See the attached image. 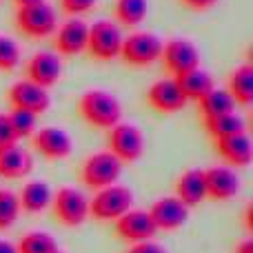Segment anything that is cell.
<instances>
[{"instance_id":"6da1fadb","label":"cell","mask_w":253,"mask_h":253,"mask_svg":"<svg viewBox=\"0 0 253 253\" xmlns=\"http://www.w3.org/2000/svg\"><path fill=\"white\" fill-rule=\"evenodd\" d=\"M78 111L89 126L105 131H109L114 125H118L120 118H123L120 100L114 93L102 91V89H91V91L83 93L78 100Z\"/></svg>"},{"instance_id":"7a4b0ae2","label":"cell","mask_w":253,"mask_h":253,"mask_svg":"<svg viewBox=\"0 0 253 253\" xmlns=\"http://www.w3.org/2000/svg\"><path fill=\"white\" fill-rule=\"evenodd\" d=\"M131 207H133V191L125 184H111L98 189V193L89 200V215L100 222H116Z\"/></svg>"},{"instance_id":"3957f363","label":"cell","mask_w":253,"mask_h":253,"mask_svg":"<svg viewBox=\"0 0 253 253\" xmlns=\"http://www.w3.org/2000/svg\"><path fill=\"white\" fill-rule=\"evenodd\" d=\"M123 47V31L111 20H96L89 25L87 34V51L91 58L100 62H109L120 56Z\"/></svg>"},{"instance_id":"277c9868","label":"cell","mask_w":253,"mask_h":253,"mask_svg":"<svg viewBox=\"0 0 253 253\" xmlns=\"http://www.w3.org/2000/svg\"><path fill=\"white\" fill-rule=\"evenodd\" d=\"M123 173V162L109 151H98L89 156L80 167V178L89 189H105L118 182Z\"/></svg>"},{"instance_id":"5b68a950","label":"cell","mask_w":253,"mask_h":253,"mask_svg":"<svg viewBox=\"0 0 253 253\" xmlns=\"http://www.w3.org/2000/svg\"><path fill=\"white\" fill-rule=\"evenodd\" d=\"M162 40L149 31H135L123 38L120 58L131 67H149L160 60L162 56Z\"/></svg>"},{"instance_id":"8992f818","label":"cell","mask_w":253,"mask_h":253,"mask_svg":"<svg viewBox=\"0 0 253 253\" xmlns=\"http://www.w3.org/2000/svg\"><path fill=\"white\" fill-rule=\"evenodd\" d=\"M16 27L27 38H47L58 29V13L49 2L16 9Z\"/></svg>"},{"instance_id":"52a82bcc","label":"cell","mask_w":253,"mask_h":253,"mask_svg":"<svg viewBox=\"0 0 253 253\" xmlns=\"http://www.w3.org/2000/svg\"><path fill=\"white\" fill-rule=\"evenodd\" d=\"M107 144H109V153H114L123 165L140 160L144 153V135L131 123H118L111 126L107 133Z\"/></svg>"},{"instance_id":"ba28073f","label":"cell","mask_w":253,"mask_h":253,"mask_svg":"<svg viewBox=\"0 0 253 253\" xmlns=\"http://www.w3.org/2000/svg\"><path fill=\"white\" fill-rule=\"evenodd\" d=\"M53 215L65 227H80L89 218V200L80 189L60 187L51 198Z\"/></svg>"},{"instance_id":"9c48e42d","label":"cell","mask_w":253,"mask_h":253,"mask_svg":"<svg viewBox=\"0 0 253 253\" xmlns=\"http://www.w3.org/2000/svg\"><path fill=\"white\" fill-rule=\"evenodd\" d=\"M162 65L175 76L187 74L191 69L200 67V51L198 47L187 38H171L162 44Z\"/></svg>"},{"instance_id":"30bf717a","label":"cell","mask_w":253,"mask_h":253,"mask_svg":"<svg viewBox=\"0 0 253 253\" xmlns=\"http://www.w3.org/2000/svg\"><path fill=\"white\" fill-rule=\"evenodd\" d=\"M7 100L13 109L20 111H29L34 116H40L49 109L51 105V98L49 91L44 87H38L31 80H20V83H13L11 89L7 93Z\"/></svg>"},{"instance_id":"8fae6325","label":"cell","mask_w":253,"mask_h":253,"mask_svg":"<svg viewBox=\"0 0 253 253\" xmlns=\"http://www.w3.org/2000/svg\"><path fill=\"white\" fill-rule=\"evenodd\" d=\"M31 147L47 160H65L74 151L71 135L65 129H58V126L36 129L34 135H31Z\"/></svg>"},{"instance_id":"7c38bea8","label":"cell","mask_w":253,"mask_h":253,"mask_svg":"<svg viewBox=\"0 0 253 253\" xmlns=\"http://www.w3.org/2000/svg\"><path fill=\"white\" fill-rule=\"evenodd\" d=\"M205 171V189H207V198L211 200H231L240 193V178L238 173L227 165H215L209 167Z\"/></svg>"},{"instance_id":"4fadbf2b","label":"cell","mask_w":253,"mask_h":253,"mask_svg":"<svg viewBox=\"0 0 253 253\" xmlns=\"http://www.w3.org/2000/svg\"><path fill=\"white\" fill-rule=\"evenodd\" d=\"M62 76V60L56 51H36L27 60V80L38 87H53Z\"/></svg>"},{"instance_id":"5bb4252c","label":"cell","mask_w":253,"mask_h":253,"mask_svg":"<svg viewBox=\"0 0 253 253\" xmlns=\"http://www.w3.org/2000/svg\"><path fill=\"white\" fill-rule=\"evenodd\" d=\"M116 233L126 242H147L153 240L158 233L149 211L142 209H129L125 215L116 220Z\"/></svg>"},{"instance_id":"9a60e30c","label":"cell","mask_w":253,"mask_h":253,"mask_svg":"<svg viewBox=\"0 0 253 253\" xmlns=\"http://www.w3.org/2000/svg\"><path fill=\"white\" fill-rule=\"evenodd\" d=\"M158 231H175L189 220V207H184L175 196L158 198L149 209Z\"/></svg>"},{"instance_id":"2e32d148","label":"cell","mask_w":253,"mask_h":253,"mask_svg":"<svg viewBox=\"0 0 253 253\" xmlns=\"http://www.w3.org/2000/svg\"><path fill=\"white\" fill-rule=\"evenodd\" d=\"M87 34L89 25L80 18H69L56 29V53L60 56H78V53L87 51Z\"/></svg>"},{"instance_id":"e0dca14e","label":"cell","mask_w":253,"mask_h":253,"mask_svg":"<svg viewBox=\"0 0 253 253\" xmlns=\"http://www.w3.org/2000/svg\"><path fill=\"white\" fill-rule=\"evenodd\" d=\"M147 102L160 114H178L187 107V98L178 89L173 78H162L149 87Z\"/></svg>"},{"instance_id":"ac0fdd59","label":"cell","mask_w":253,"mask_h":253,"mask_svg":"<svg viewBox=\"0 0 253 253\" xmlns=\"http://www.w3.org/2000/svg\"><path fill=\"white\" fill-rule=\"evenodd\" d=\"M213 142H215V151L220 153V158L231 169H242V167H249L253 162V142L247 131L229 135V138L213 140Z\"/></svg>"},{"instance_id":"d6986e66","label":"cell","mask_w":253,"mask_h":253,"mask_svg":"<svg viewBox=\"0 0 253 253\" xmlns=\"http://www.w3.org/2000/svg\"><path fill=\"white\" fill-rule=\"evenodd\" d=\"M34 171V156L20 144L0 149V178L20 180Z\"/></svg>"},{"instance_id":"ffe728a7","label":"cell","mask_w":253,"mask_h":253,"mask_svg":"<svg viewBox=\"0 0 253 253\" xmlns=\"http://www.w3.org/2000/svg\"><path fill=\"white\" fill-rule=\"evenodd\" d=\"M175 198L184 207H198L207 198L205 189V171L202 169H189L175 180Z\"/></svg>"},{"instance_id":"44dd1931","label":"cell","mask_w":253,"mask_h":253,"mask_svg":"<svg viewBox=\"0 0 253 253\" xmlns=\"http://www.w3.org/2000/svg\"><path fill=\"white\" fill-rule=\"evenodd\" d=\"M173 80H175V84H178V89L182 91V96L187 98V102L189 100L198 102L202 96H207V93L215 87L211 74L209 71H205V69H200V67H198V69L187 71V74L175 76Z\"/></svg>"},{"instance_id":"7402d4cb","label":"cell","mask_w":253,"mask_h":253,"mask_svg":"<svg viewBox=\"0 0 253 253\" xmlns=\"http://www.w3.org/2000/svg\"><path fill=\"white\" fill-rule=\"evenodd\" d=\"M51 198H53V193L47 182H42V180H31V182H27L25 187H22L18 200H20V209L27 211V213H42V211L51 205Z\"/></svg>"},{"instance_id":"603a6c76","label":"cell","mask_w":253,"mask_h":253,"mask_svg":"<svg viewBox=\"0 0 253 253\" xmlns=\"http://www.w3.org/2000/svg\"><path fill=\"white\" fill-rule=\"evenodd\" d=\"M227 91L236 100V105H251L253 100V67L242 65L233 69L227 78Z\"/></svg>"},{"instance_id":"cb8c5ba5","label":"cell","mask_w":253,"mask_h":253,"mask_svg":"<svg viewBox=\"0 0 253 253\" xmlns=\"http://www.w3.org/2000/svg\"><path fill=\"white\" fill-rule=\"evenodd\" d=\"M198 105H200V111L205 118H215V116L236 111V100L231 98V93L227 89H218V87H213L207 96H202L198 100Z\"/></svg>"},{"instance_id":"d4e9b609","label":"cell","mask_w":253,"mask_h":253,"mask_svg":"<svg viewBox=\"0 0 253 253\" xmlns=\"http://www.w3.org/2000/svg\"><path fill=\"white\" fill-rule=\"evenodd\" d=\"M205 129L213 140H220V138H229V135L247 131V125L242 116L231 111V114L215 116V118H205Z\"/></svg>"},{"instance_id":"484cf974","label":"cell","mask_w":253,"mask_h":253,"mask_svg":"<svg viewBox=\"0 0 253 253\" xmlns=\"http://www.w3.org/2000/svg\"><path fill=\"white\" fill-rule=\"evenodd\" d=\"M114 13L123 27H138L149 13V0H116Z\"/></svg>"},{"instance_id":"4316f807","label":"cell","mask_w":253,"mask_h":253,"mask_svg":"<svg viewBox=\"0 0 253 253\" xmlns=\"http://www.w3.org/2000/svg\"><path fill=\"white\" fill-rule=\"evenodd\" d=\"M18 253H58V242L47 231H29L16 245Z\"/></svg>"},{"instance_id":"83f0119b","label":"cell","mask_w":253,"mask_h":253,"mask_svg":"<svg viewBox=\"0 0 253 253\" xmlns=\"http://www.w3.org/2000/svg\"><path fill=\"white\" fill-rule=\"evenodd\" d=\"M20 200L18 193L9 191V189H0V231L11 229L16 220L20 218Z\"/></svg>"},{"instance_id":"f1b7e54d","label":"cell","mask_w":253,"mask_h":253,"mask_svg":"<svg viewBox=\"0 0 253 253\" xmlns=\"http://www.w3.org/2000/svg\"><path fill=\"white\" fill-rule=\"evenodd\" d=\"M9 123L13 126V133L16 138H31L34 131L38 129V116L29 114V111H20V109H11L9 114Z\"/></svg>"},{"instance_id":"f546056e","label":"cell","mask_w":253,"mask_h":253,"mask_svg":"<svg viewBox=\"0 0 253 253\" xmlns=\"http://www.w3.org/2000/svg\"><path fill=\"white\" fill-rule=\"evenodd\" d=\"M20 58L22 53L16 40L9 36H0V71H4V74L13 71L20 65Z\"/></svg>"},{"instance_id":"4dcf8cb0","label":"cell","mask_w":253,"mask_h":253,"mask_svg":"<svg viewBox=\"0 0 253 253\" xmlns=\"http://www.w3.org/2000/svg\"><path fill=\"white\" fill-rule=\"evenodd\" d=\"M98 4V0H60V9L69 18H78L89 13Z\"/></svg>"},{"instance_id":"1f68e13d","label":"cell","mask_w":253,"mask_h":253,"mask_svg":"<svg viewBox=\"0 0 253 253\" xmlns=\"http://www.w3.org/2000/svg\"><path fill=\"white\" fill-rule=\"evenodd\" d=\"M18 138L13 133V126L9 123V114H0V149L16 144Z\"/></svg>"},{"instance_id":"d6a6232c","label":"cell","mask_w":253,"mask_h":253,"mask_svg":"<svg viewBox=\"0 0 253 253\" xmlns=\"http://www.w3.org/2000/svg\"><path fill=\"white\" fill-rule=\"evenodd\" d=\"M125 253H167V249L162 245L153 240H147V242H135L133 247H129Z\"/></svg>"},{"instance_id":"836d02e7","label":"cell","mask_w":253,"mask_h":253,"mask_svg":"<svg viewBox=\"0 0 253 253\" xmlns=\"http://www.w3.org/2000/svg\"><path fill=\"white\" fill-rule=\"evenodd\" d=\"M182 7L191 9V11H209V9H213L215 4L220 2V0H178Z\"/></svg>"},{"instance_id":"e575fe53","label":"cell","mask_w":253,"mask_h":253,"mask_svg":"<svg viewBox=\"0 0 253 253\" xmlns=\"http://www.w3.org/2000/svg\"><path fill=\"white\" fill-rule=\"evenodd\" d=\"M0 253H18L16 245L9 240H0Z\"/></svg>"},{"instance_id":"d590c367","label":"cell","mask_w":253,"mask_h":253,"mask_svg":"<svg viewBox=\"0 0 253 253\" xmlns=\"http://www.w3.org/2000/svg\"><path fill=\"white\" fill-rule=\"evenodd\" d=\"M236 253H253V240L240 242V245H238V249H236Z\"/></svg>"},{"instance_id":"8d00e7d4","label":"cell","mask_w":253,"mask_h":253,"mask_svg":"<svg viewBox=\"0 0 253 253\" xmlns=\"http://www.w3.org/2000/svg\"><path fill=\"white\" fill-rule=\"evenodd\" d=\"M16 7H31V4H40V2H47V0H13Z\"/></svg>"},{"instance_id":"74e56055","label":"cell","mask_w":253,"mask_h":253,"mask_svg":"<svg viewBox=\"0 0 253 253\" xmlns=\"http://www.w3.org/2000/svg\"><path fill=\"white\" fill-rule=\"evenodd\" d=\"M251 213H253V207L249 205V209H247V218H245V222H247L245 227L249 229V231H253V218H251Z\"/></svg>"},{"instance_id":"f35d334b","label":"cell","mask_w":253,"mask_h":253,"mask_svg":"<svg viewBox=\"0 0 253 253\" xmlns=\"http://www.w3.org/2000/svg\"><path fill=\"white\" fill-rule=\"evenodd\" d=\"M58 253H60V251H58Z\"/></svg>"}]
</instances>
